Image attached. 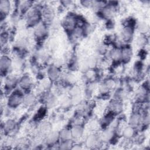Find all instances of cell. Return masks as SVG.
Wrapping results in <instances>:
<instances>
[{
  "label": "cell",
  "mask_w": 150,
  "mask_h": 150,
  "mask_svg": "<svg viewBox=\"0 0 150 150\" xmlns=\"http://www.w3.org/2000/svg\"><path fill=\"white\" fill-rule=\"evenodd\" d=\"M75 21L71 17H69V18H66V21H65V25L68 29H71L74 26Z\"/></svg>",
  "instance_id": "1"
},
{
  "label": "cell",
  "mask_w": 150,
  "mask_h": 150,
  "mask_svg": "<svg viewBox=\"0 0 150 150\" xmlns=\"http://www.w3.org/2000/svg\"><path fill=\"white\" fill-rule=\"evenodd\" d=\"M11 104H14V105L17 104H18V103H20V102L21 97L19 96L18 95H15L11 97Z\"/></svg>",
  "instance_id": "2"
},
{
  "label": "cell",
  "mask_w": 150,
  "mask_h": 150,
  "mask_svg": "<svg viewBox=\"0 0 150 150\" xmlns=\"http://www.w3.org/2000/svg\"><path fill=\"white\" fill-rule=\"evenodd\" d=\"M9 66V60L7 58H4V60L3 59H1V69L5 68V69L7 68Z\"/></svg>",
  "instance_id": "3"
}]
</instances>
